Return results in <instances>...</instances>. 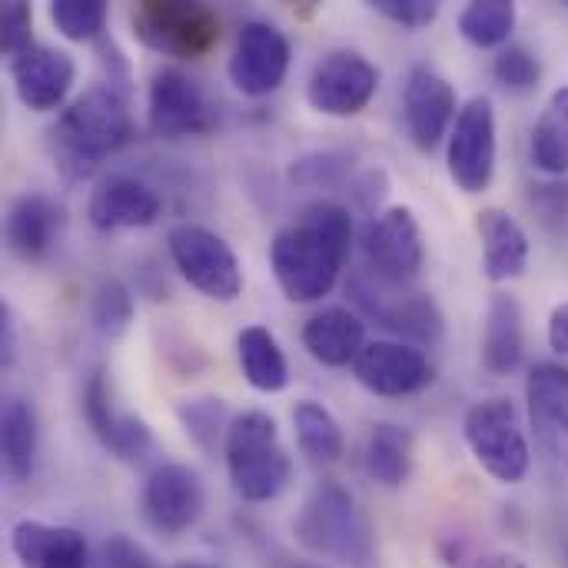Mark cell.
<instances>
[{"mask_svg": "<svg viewBox=\"0 0 568 568\" xmlns=\"http://www.w3.org/2000/svg\"><path fill=\"white\" fill-rule=\"evenodd\" d=\"M353 243V216L333 200L306 206L273 236L270 266L293 303H320L333 293Z\"/></svg>", "mask_w": 568, "mask_h": 568, "instance_id": "cell-1", "label": "cell"}, {"mask_svg": "<svg viewBox=\"0 0 568 568\" xmlns=\"http://www.w3.org/2000/svg\"><path fill=\"white\" fill-rule=\"evenodd\" d=\"M133 136V113L126 93L110 83L87 87L53 126L57 166L70 176L90 173L100 160L113 156Z\"/></svg>", "mask_w": 568, "mask_h": 568, "instance_id": "cell-2", "label": "cell"}, {"mask_svg": "<svg viewBox=\"0 0 568 568\" xmlns=\"http://www.w3.org/2000/svg\"><path fill=\"white\" fill-rule=\"evenodd\" d=\"M293 536L316 559L343 568L379 566L376 529L369 516L359 509L356 496L339 483H323L313 489V496L303 503L293 523Z\"/></svg>", "mask_w": 568, "mask_h": 568, "instance_id": "cell-3", "label": "cell"}, {"mask_svg": "<svg viewBox=\"0 0 568 568\" xmlns=\"http://www.w3.org/2000/svg\"><path fill=\"white\" fill-rule=\"evenodd\" d=\"M226 473L243 503H273L283 496V489L293 479V463L290 453L280 439L276 419L270 413L250 409L233 419L226 443Z\"/></svg>", "mask_w": 568, "mask_h": 568, "instance_id": "cell-4", "label": "cell"}, {"mask_svg": "<svg viewBox=\"0 0 568 568\" xmlns=\"http://www.w3.org/2000/svg\"><path fill=\"white\" fill-rule=\"evenodd\" d=\"M130 23L143 47L180 60H196L220 40L216 10L190 0H143L133 7Z\"/></svg>", "mask_w": 568, "mask_h": 568, "instance_id": "cell-5", "label": "cell"}, {"mask_svg": "<svg viewBox=\"0 0 568 568\" xmlns=\"http://www.w3.org/2000/svg\"><path fill=\"white\" fill-rule=\"evenodd\" d=\"M466 446L473 449L476 463L503 486H516L526 479L532 449L523 429V419L509 399H486L476 403L463 419Z\"/></svg>", "mask_w": 568, "mask_h": 568, "instance_id": "cell-6", "label": "cell"}, {"mask_svg": "<svg viewBox=\"0 0 568 568\" xmlns=\"http://www.w3.org/2000/svg\"><path fill=\"white\" fill-rule=\"evenodd\" d=\"M166 250L180 276L203 296L216 303H233L243 293L240 260L220 233L200 223H180L170 230Z\"/></svg>", "mask_w": 568, "mask_h": 568, "instance_id": "cell-7", "label": "cell"}, {"mask_svg": "<svg viewBox=\"0 0 568 568\" xmlns=\"http://www.w3.org/2000/svg\"><path fill=\"white\" fill-rule=\"evenodd\" d=\"M403 286H393L379 280L376 273H356L349 283L353 303L376 320L379 326L393 329L396 336L416 343V346H436L443 339L446 320L433 296L423 293H399Z\"/></svg>", "mask_w": 568, "mask_h": 568, "instance_id": "cell-8", "label": "cell"}, {"mask_svg": "<svg viewBox=\"0 0 568 568\" xmlns=\"http://www.w3.org/2000/svg\"><path fill=\"white\" fill-rule=\"evenodd\" d=\"M449 176L463 193H483L496 176V106L473 97L449 133Z\"/></svg>", "mask_w": 568, "mask_h": 568, "instance_id": "cell-9", "label": "cell"}, {"mask_svg": "<svg viewBox=\"0 0 568 568\" xmlns=\"http://www.w3.org/2000/svg\"><path fill=\"white\" fill-rule=\"evenodd\" d=\"M379 87V70L356 50L326 53L306 83V100L326 116H356L369 106Z\"/></svg>", "mask_w": 568, "mask_h": 568, "instance_id": "cell-10", "label": "cell"}, {"mask_svg": "<svg viewBox=\"0 0 568 568\" xmlns=\"http://www.w3.org/2000/svg\"><path fill=\"white\" fill-rule=\"evenodd\" d=\"M363 253L369 273L393 286H406L423 270V230L409 206H389L386 213L373 216L363 233Z\"/></svg>", "mask_w": 568, "mask_h": 568, "instance_id": "cell-11", "label": "cell"}, {"mask_svg": "<svg viewBox=\"0 0 568 568\" xmlns=\"http://www.w3.org/2000/svg\"><path fill=\"white\" fill-rule=\"evenodd\" d=\"M146 113H150L153 133L163 140L196 136V133H206L213 123L203 87L180 67H160L153 73Z\"/></svg>", "mask_w": 568, "mask_h": 568, "instance_id": "cell-12", "label": "cell"}, {"mask_svg": "<svg viewBox=\"0 0 568 568\" xmlns=\"http://www.w3.org/2000/svg\"><path fill=\"white\" fill-rule=\"evenodd\" d=\"M206 509V489L190 466L163 463L143 483V516L163 536H180L200 523Z\"/></svg>", "mask_w": 568, "mask_h": 568, "instance_id": "cell-13", "label": "cell"}, {"mask_svg": "<svg viewBox=\"0 0 568 568\" xmlns=\"http://www.w3.org/2000/svg\"><path fill=\"white\" fill-rule=\"evenodd\" d=\"M230 80L243 97H266L273 93L290 70V40L280 27L266 20L243 23L236 37V50L230 57Z\"/></svg>", "mask_w": 568, "mask_h": 568, "instance_id": "cell-14", "label": "cell"}, {"mask_svg": "<svg viewBox=\"0 0 568 568\" xmlns=\"http://www.w3.org/2000/svg\"><path fill=\"white\" fill-rule=\"evenodd\" d=\"M353 373L369 393L389 396V399L423 393L436 379V369L419 346L389 343V339L366 343V349L353 363Z\"/></svg>", "mask_w": 568, "mask_h": 568, "instance_id": "cell-15", "label": "cell"}, {"mask_svg": "<svg viewBox=\"0 0 568 568\" xmlns=\"http://www.w3.org/2000/svg\"><path fill=\"white\" fill-rule=\"evenodd\" d=\"M526 403H529V423L536 433L539 453L568 469V369L559 363H539L532 366L526 379Z\"/></svg>", "mask_w": 568, "mask_h": 568, "instance_id": "cell-16", "label": "cell"}, {"mask_svg": "<svg viewBox=\"0 0 568 568\" xmlns=\"http://www.w3.org/2000/svg\"><path fill=\"white\" fill-rule=\"evenodd\" d=\"M456 110H459L456 87L439 70H433L429 63H419L409 70V80L403 90V116L419 150H436L443 143L453 120L459 116Z\"/></svg>", "mask_w": 568, "mask_h": 568, "instance_id": "cell-17", "label": "cell"}, {"mask_svg": "<svg viewBox=\"0 0 568 568\" xmlns=\"http://www.w3.org/2000/svg\"><path fill=\"white\" fill-rule=\"evenodd\" d=\"M10 80L20 97V103L33 113L60 110L73 80H77V63L70 53L57 47L33 43L23 53L10 57Z\"/></svg>", "mask_w": 568, "mask_h": 568, "instance_id": "cell-18", "label": "cell"}, {"mask_svg": "<svg viewBox=\"0 0 568 568\" xmlns=\"http://www.w3.org/2000/svg\"><path fill=\"white\" fill-rule=\"evenodd\" d=\"M83 416H87V426L93 429V436L100 439V446L123 463H140L153 449V433H150L146 419L113 409L110 386L100 369L87 379Z\"/></svg>", "mask_w": 568, "mask_h": 568, "instance_id": "cell-19", "label": "cell"}, {"mask_svg": "<svg viewBox=\"0 0 568 568\" xmlns=\"http://www.w3.org/2000/svg\"><path fill=\"white\" fill-rule=\"evenodd\" d=\"M10 552L20 568H87V539L70 526L20 519L10 529Z\"/></svg>", "mask_w": 568, "mask_h": 568, "instance_id": "cell-20", "label": "cell"}, {"mask_svg": "<svg viewBox=\"0 0 568 568\" xmlns=\"http://www.w3.org/2000/svg\"><path fill=\"white\" fill-rule=\"evenodd\" d=\"M87 216L97 230H140L156 223L160 196L133 176H110L93 190Z\"/></svg>", "mask_w": 568, "mask_h": 568, "instance_id": "cell-21", "label": "cell"}, {"mask_svg": "<svg viewBox=\"0 0 568 568\" xmlns=\"http://www.w3.org/2000/svg\"><path fill=\"white\" fill-rule=\"evenodd\" d=\"M303 346L323 366H349L366 349V323L346 306H326L306 320Z\"/></svg>", "mask_w": 568, "mask_h": 568, "instance_id": "cell-22", "label": "cell"}, {"mask_svg": "<svg viewBox=\"0 0 568 568\" xmlns=\"http://www.w3.org/2000/svg\"><path fill=\"white\" fill-rule=\"evenodd\" d=\"M60 226H63V213L50 196L23 193L13 200V206L7 213V246L20 260L37 263L53 250Z\"/></svg>", "mask_w": 568, "mask_h": 568, "instance_id": "cell-23", "label": "cell"}, {"mask_svg": "<svg viewBox=\"0 0 568 568\" xmlns=\"http://www.w3.org/2000/svg\"><path fill=\"white\" fill-rule=\"evenodd\" d=\"M479 236H483V270L493 283H509L519 280L529 266V236L523 223L499 210L489 206L479 213Z\"/></svg>", "mask_w": 568, "mask_h": 568, "instance_id": "cell-24", "label": "cell"}, {"mask_svg": "<svg viewBox=\"0 0 568 568\" xmlns=\"http://www.w3.org/2000/svg\"><path fill=\"white\" fill-rule=\"evenodd\" d=\"M523 306L513 293H496L486 310L483 333V366L493 376H509L523 366L526 356V326Z\"/></svg>", "mask_w": 568, "mask_h": 568, "instance_id": "cell-25", "label": "cell"}, {"mask_svg": "<svg viewBox=\"0 0 568 568\" xmlns=\"http://www.w3.org/2000/svg\"><path fill=\"white\" fill-rule=\"evenodd\" d=\"M37 446H40V429H37V413L23 399H10L0 413V453H3V473L13 486L30 483L37 469Z\"/></svg>", "mask_w": 568, "mask_h": 568, "instance_id": "cell-26", "label": "cell"}, {"mask_svg": "<svg viewBox=\"0 0 568 568\" xmlns=\"http://www.w3.org/2000/svg\"><path fill=\"white\" fill-rule=\"evenodd\" d=\"M236 356L246 383L260 393H283L290 383V363L266 326H246L236 336Z\"/></svg>", "mask_w": 568, "mask_h": 568, "instance_id": "cell-27", "label": "cell"}, {"mask_svg": "<svg viewBox=\"0 0 568 568\" xmlns=\"http://www.w3.org/2000/svg\"><path fill=\"white\" fill-rule=\"evenodd\" d=\"M363 463H366V473L373 483H379L386 489L406 486V479L413 473V433L396 423H376L366 439Z\"/></svg>", "mask_w": 568, "mask_h": 568, "instance_id": "cell-28", "label": "cell"}, {"mask_svg": "<svg viewBox=\"0 0 568 568\" xmlns=\"http://www.w3.org/2000/svg\"><path fill=\"white\" fill-rule=\"evenodd\" d=\"M532 163L549 176H568V87L542 106L532 130Z\"/></svg>", "mask_w": 568, "mask_h": 568, "instance_id": "cell-29", "label": "cell"}, {"mask_svg": "<svg viewBox=\"0 0 568 568\" xmlns=\"http://www.w3.org/2000/svg\"><path fill=\"white\" fill-rule=\"evenodd\" d=\"M293 426H296V439H300L303 456H310L313 463L329 466L343 456V429L326 406H320L313 399L296 403Z\"/></svg>", "mask_w": 568, "mask_h": 568, "instance_id": "cell-30", "label": "cell"}, {"mask_svg": "<svg viewBox=\"0 0 568 568\" xmlns=\"http://www.w3.org/2000/svg\"><path fill=\"white\" fill-rule=\"evenodd\" d=\"M516 3L509 0H476L459 13V33L479 47V50H493L503 47L513 30H516Z\"/></svg>", "mask_w": 568, "mask_h": 568, "instance_id": "cell-31", "label": "cell"}, {"mask_svg": "<svg viewBox=\"0 0 568 568\" xmlns=\"http://www.w3.org/2000/svg\"><path fill=\"white\" fill-rule=\"evenodd\" d=\"M176 416L186 429V436L203 449V453H216L220 443H226V433L233 426V419L226 416V403L223 399H186L176 406Z\"/></svg>", "mask_w": 568, "mask_h": 568, "instance_id": "cell-32", "label": "cell"}, {"mask_svg": "<svg viewBox=\"0 0 568 568\" xmlns=\"http://www.w3.org/2000/svg\"><path fill=\"white\" fill-rule=\"evenodd\" d=\"M133 320V296L120 280H103L90 300V323L103 339H116L126 333Z\"/></svg>", "mask_w": 568, "mask_h": 568, "instance_id": "cell-33", "label": "cell"}, {"mask_svg": "<svg viewBox=\"0 0 568 568\" xmlns=\"http://www.w3.org/2000/svg\"><path fill=\"white\" fill-rule=\"evenodd\" d=\"M50 20L67 40H93L106 27V3L103 0H53Z\"/></svg>", "mask_w": 568, "mask_h": 568, "instance_id": "cell-34", "label": "cell"}, {"mask_svg": "<svg viewBox=\"0 0 568 568\" xmlns=\"http://www.w3.org/2000/svg\"><path fill=\"white\" fill-rule=\"evenodd\" d=\"M493 73L496 80L509 90V93H529L539 87L542 80V63L539 57L529 50V47H519V43H509L499 50L496 63H493Z\"/></svg>", "mask_w": 568, "mask_h": 568, "instance_id": "cell-35", "label": "cell"}, {"mask_svg": "<svg viewBox=\"0 0 568 568\" xmlns=\"http://www.w3.org/2000/svg\"><path fill=\"white\" fill-rule=\"evenodd\" d=\"M353 170L346 153H310L293 163V180L306 186H339Z\"/></svg>", "mask_w": 568, "mask_h": 568, "instance_id": "cell-36", "label": "cell"}, {"mask_svg": "<svg viewBox=\"0 0 568 568\" xmlns=\"http://www.w3.org/2000/svg\"><path fill=\"white\" fill-rule=\"evenodd\" d=\"M30 37H33V13H30V7L20 3V0H7L0 7V47L10 57H17L27 47H33Z\"/></svg>", "mask_w": 568, "mask_h": 568, "instance_id": "cell-37", "label": "cell"}, {"mask_svg": "<svg viewBox=\"0 0 568 568\" xmlns=\"http://www.w3.org/2000/svg\"><path fill=\"white\" fill-rule=\"evenodd\" d=\"M373 10L383 13L386 20L399 23V27H409V30L429 27L439 17V3L436 0H376Z\"/></svg>", "mask_w": 568, "mask_h": 568, "instance_id": "cell-38", "label": "cell"}, {"mask_svg": "<svg viewBox=\"0 0 568 568\" xmlns=\"http://www.w3.org/2000/svg\"><path fill=\"white\" fill-rule=\"evenodd\" d=\"M100 556H103L106 568H156L153 556L130 536H110L100 546Z\"/></svg>", "mask_w": 568, "mask_h": 568, "instance_id": "cell-39", "label": "cell"}, {"mask_svg": "<svg viewBox=\"0 0 568 568\" xmlns=\"http://www.w3.org/2000/svg\"><path fill=\"white\" fill-rule=\"evenodd\" d=\"M529 203L552 220H568V176H552V180L532 183Z\"/></svg>", "mask_w": 568, "mask_h": 568, "instance_id": "cell-40", "label": "cell"}, {"mask_svg": "<svg viewBox=\"0 0 568 568\" xmlns=\"http://www.w3.org/2000/svg\"><path fill=\"white\" fill-rule=\"evenodd\" d=\"M0 359L3 366L17 359V320L7 303H0Z\"/></svg>", "mask_w": 568, "mask_h": 568, "instance_id": "cell-41", "label": "cell"}, {"mask_svg": "<svg viewBox=\"0 0 568 568\" xmlns=\"http://www.w3.org/2000/svg\"><path fill=\"white\" fill-rule=\"evenodd\" d=\"M549 346L559 356H568V303L556 306L552 316H549Z\"/></svg>", "mask_w": 568, "mask_h": 568, "instance_id": "cell-42", "label": "cell"}, {"mask_svg": "<svg viewBox=\"0 0 568 568\" xmlns=\"http://www.w3.org/2000/svg\"><path fill=\"white\" fill-rule=\"evenodd\" d=\"M459 568H529L519 556L513 552H486V556H473Z\"/></svg>", "mask_w": 568, "mask_h": 568, "instance_id": "cell-43", "label": "cell"}, {"mask_svg": "<svg viewBox=\"0 0 568 568\" xmlns=\"http://www.w3.org/2000/svg\"><path fill=\"white\" fill-rule=\"evenodd\" d=\"M173 568H216V566H206V562H180V566Z\"/></svg>", "mask_w": 568, "mask_h": 568, "instance_id": "cell-44", "label": "cell"}, {"mask_svg": "<svg viewBox=\"0 0 568 568\" xmlns=\"http://www.w3.org/2000/svg\"><path fill=\"white\" fill-rule=\"evenodd\" d=\"M300 568H313V566H300Z\"/></svg>", "mask_w": 568, "mask_h": 568, "instance_id": "cell-45", "label": "cell"}]
</instances>
